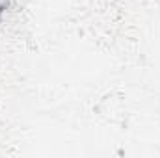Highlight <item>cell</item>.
I'll list each match as a JSON object with an SVG mask.
<instances>
[{
	"label": "cell",
	"instance_id": "6da1fadb",
	"mask_svg": "<svg viewBox=\"0 0 160 158\" xmlns=\"http://www.w3.org/2000/svg\"><path fill=\"white\" fill-rule=\"evenodd\" d=\"M4 9H6V2H4V0H0V15L4 13Z\"/></svg>",
	"mask_w": 160,
	"mask_h": 158
}]
</instances>
